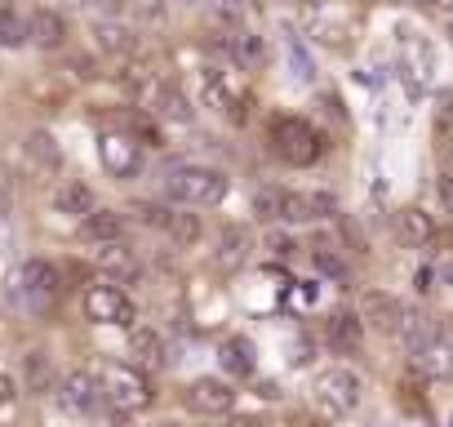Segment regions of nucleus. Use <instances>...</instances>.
Returning <instances> with one entry per match:
<instances>
[{"label":"nucleus","mask_w":453,"mask_h":427,"mask_svg":"<svg viewBox=\"0 0 453 427\" xmlns=\"http://www.w3.org/2000/svg\"><path fill=\"white\" fill-rule=\"evenodd\" d=\"M226 191H232V178L213 165H173L165 174V196L187 205V209H200V205H222Z\"/></svg>","instance_id":"f257e3e1"},{"label":"nucleus","mask_w":453,"mask_h":427,"mask_svg":"<svg viewBox=\"0 0 453 427\" xmlns=\"http://www.w3.org/2000/svg\"><path fill=\"white\" fill-rule=\"evenodd\" d=\"M311 400L325 409V418H347V414L360 409L365 383H360V374L347 369V365H325V369H316V378H311Z\"/></svg>","instance_id":"f03ea898"},{"label":"nucleus","mask_w":453,"mask_h":427,"mask_svg":"<svg viewBox=\"0 0 453 427\" xmlns=\"http://www.w3.org/2000/svg\"><path fill=\"white\" fill-rule=\"evenodd\" d=\"M272 147L285 165H316L325 156V134L303 116H276L272 120Z\"/></svg>","instance_id":"7ed1b4c3"},{"label":"nucleus","mask_w":453,"mask_h":427,"mask_svg":"<svg viewBox=\"0 0 453 427\" xmlns=\"http://www.w3.org/2000/svg\"><path fill=\"white\" fill-rule=\"evenodd\" d=\"M98 387H103V400L120 414H138L151 405V383L138 365H103Z\"/></svg>","instance_id":"20e7f679"},{"label":"nucleus","mask_w":453,"mask_h":427,"mask_svg":"<svg viewBox=\"0 0 453 427\" xmlns=\"http://www.w3.org/2000/svg\"><path fill=\"white\" fill-rule=\"evenodd\" d=\"M200 94L213 112H222L226 120H245L250 107V85L241 81L236 67H204L200 72Z\"/></svg>","instance_id":"39448f33"},{"label":"nucleus","mask_w":453,"mask_h":427,"mask_svg":"<svg viewBox=\"0 0 453 427\" xmlns=\"http://www.w3.org/2000/svg\"><path fill=\"white\" fill-rule=\"evenodd\" d=\"M10 299L23 307V312H45L54 299H58V268L45 263V259H32L14 272L10 281Z\"/></svg>","instance_id":"423d86ee"},{"label":"nucleus","mask_w":453,"mask_h":427,"mask_svg":"<svg viewBox=\"0 0 453 427\" xmlns=\"http://www.w3.org/2000/svg\"><path fill=\"white\" fill-rule=\"evenodd\" d=\"M85 316L94 325H120V330H129L134 316H138V307H134V299L120 285H89L85 290Z\"/></svg>","instance_id":"0eeeda50"},{"label":"nucleus","mask_w":453,"mask_h":427,"mask_svg":"<svg viewBox=\"0 0 453 427\" xmlns=\"http://www.w3.org/2000/svg\"><path fill=\"white\" fill-rule=\"evenodd\" d=\"M334 214H338V196L325 191V187H316V191H285V200H280V223H294V228L325 223V219H334Z\"/></svg>","instance_id":"6e6552de"},{"label":"nucleus","mask_w":453,"mask_h":427,"mask_svg":"<svg viewBox=\"0 0 453 427\" xmlns=\"http://www.w3.org/2000/svg\"><path fill=\"white\" fill-rule=\"evenodd\" d=\"M187 409L204 414V418H222L236 409V387L232 378H218V374H204L187 387Z\"/></svg>","instance_id":"1a4fd4ad"},{"label":"nucleus","mask_w":453,"mask_h":427,"mask_svg":"<svg viewBox=\"0 0 453 427\" xmlns=\"http://www.w3.org/2000/svg\"><path fill=\"white\" fill-rule=\"evenodd\" d=\"M147 107H151L156 120H169V125H191V116H196L191 98L178 85H169V81H151L147 85Z\"/></svg>","instance_id":"9d476101"},{"label":"nucleus","mask_w":453,"mask_h":427,"mask_svg":"<svg viewBox=\"0 0 453 427\" xmlns=\"http://www.w3.org/2000/svg\"><path fill=\"white\" fill-rule=\"evenodd\" d=\"M98 156H103V169L111 178H134L142 169V151L129 134H103L98 138Z\"/></svg>","instance_id":"9b49d317"},{"label":"nucleus","mask_w":453,"mask_h":427,"mask_svg":"<svg viewBox=\"0 0 453 427\" xmlns=\"http://www.w3.org/2000/svg\"><path fill=\"white\" fill-rule=\"evenodd\" d=\"M58 400H63L72 414H94V409L103 405L98 374H89V369H72V374H63V383H58Z\"/></svg>","instance_id":"f8f14e48"},{"label":"nucleus","mask_w":453,"mask_h":427,"mask_svg":"<svg viewBox=\"0 0 453 427\" xmlns=\"http://www.w3.org/2000/svg\"><path fill=\"white\" fill-rule=\"evenodd\" d=\"M94 50L107 54V58H134L138 50V32L120 19H98L94 23Z\"/></svg>","instance_id":"ddd939ff"},{"label":"nucleus","mask_w":453,"mask_h":427,"mask_svg":"<svg viewBox=\"0 0 453 427\" xmlns=\"http://www.w3.org/2000/svg\"><path fill=\"white\" fill-rule=\"evenodd\" d=\"M400 299L395 294H387V290H365L360 294V321L369 325V330H378V334H391L395 330V316H400Z\"/></svg>","instance_id":"4468645a"},{"label":"nucleus","mask_w":453,"mask_h":427,"mask_svg":"<svg viewBox=\"0 0 453 427\" xmlns=\"http://www.w3.org/2000/svg\"><path fill=\"white\" fill-rule=\"evenodd\" d=\"M307 36H316L325 50H351V27L342 14H329V10H311L307 14Z\"/></svg>","instance_id":"2eb2a0df"},{"label":"nucleus","mask_w":453,"mask_h":427,"mask_svg":"<svg viewBox=\"0 0 453 427\" xmlns=\"http://www.w3.org/2000/svg\"><path fill=\"white\" fill-rule=\"evenodd\" d=\"M27 41L36 50H63L67 45V19L58 10H36L27 19Z\"/></svg>","instance_id":"dca6fc26"},{"label":"nucleus","mask_w":453,"mask_h":427,"mask_svg":"<svg viewBox=\"0 0 453 427\" xmlns=\"http://www.w3.org/2000/svg\"><path fill=\"white\" fill-rule=\"evenodd\" d=\"M413 365H418V374H426V378H453V343H449L444 334L426 338V343L413 352Z\"/></svg>","instance_id":"f3484780"},{"label":"nucleus","mask_w":453,"mask_h":427,"mask_svg":"<svg viewBox=\"0 0 453 427\" xmlns=\"http://www.w3.org/2000/svg\"><path fill=\"white\" fill-rule=\"evenodd\" d=\"M81 237L89 245H107V241H120L125 237V214L120 209H89L85 219H81Z\"/></svg>","instance_id":"a211bd4d"},{"label":"nucleus","mask_w":453,"mask_h":427,"mask_svg":"<svg viewBox=\"0 0 453 427\" xmlns=\"http://www.w3.org/2000/svg\"><path fill=\"white\" fill-rule=\"evenodd\" d=\"M391 334H395L409 352H418L426 338H435V334H440V325H435L422 307H400V316H395V330H391Z\"/></svg>","instance_id":"6ab92c4d"},{"label":"nucleus","mask_w":453,"mask_h":427,"mask_svg":"<svg viewBox=\"0 0 453 427\" xmlns=\"http://www.w3.org/2000/svg\"><path fill=\"white\" fill-rule=\"evenodd\" d=\"M226 54H232V63L245 67V72H258V67L267 63V45H263V36L250 32V27H232V36H226Z\"/></svg>","instance_id":"aec40b11"},{"label":"nucleus","mask_w":453,"mask_h":427,"mask_svg":"<svg viewBox=\"0 0 453 427\" xmlns=\"http://www.w3.org/2000/svg\"><path fill=\"white\" fill-rule=\"evenodd\" d=\"M250 254H254L250 232H245V228H226V232L218 237V254H213V263L226 268V272H241V268L250 263Z\"/></svg>","instance_id":"412c9836"},{"label":"nucleus","mask_w":453,"mask_h":427,"mask_svg":"<svg viewBox=\"0 0 453 427\" xmlns=\"http://www.w3.org/2000/svg\"><path fill=\"white\" fill-rule=\"evenodd\" d=\"M94 263H98V272H107V276H116V281H138V259H134V250L129 245H120V241H107V245H98V254H94Z\"/></svg>","instance_id":"4be33fe9"},{"label":"nucleus","mask_w":453,"mask_h":427,"mask_svg":"<svg viewBox=\"0 0 453 427\" xmlns=\"http://www.w3.org/2000/svg\"><path fill=\"white\" fill-rule=\"evenodd\" d=\"M218 365H222V378H250L258 369L254 361V343L250 338H226L218 347Z\"/></svg>","instance_id":"5701e85b"},{"label":"nucleus","mask_w":453,"mask_h":427,"mask_svg":"<svg viewBox=\"0 0 453 427\" xmlns=\"http://www.w3.org/2000/svg\"><path fill=\"white\" fill-rule=\"evenodd\" d=\"M23 151H27V160H32L36 169H45V174H58V169H63V147H58V138H54L50 129H32L27 143H23Z\"/></svg>","instance_id":"b1692460"},{"label":"nucleus","mask_w":453,"mask_h":427,"mask_svg":"<svg viewBox=\"0 0 453 427\" xmlns=\"http://www.w3.org/2000/svg\"><path fill=\"white\" fill-rule=\"evenodd\" d=\"M395 237L404 241V245H431V237H435V219L426 209H400L395 214Z\"/></svg>","instance_id":"393cba45"},{"label":"nucleus","mask_w":453,"mask_h":427,"mask_svg":"<svg viewBox=\"0 0 453 427\" xmlns=\"http://www.w3.org/2000/svg\"><path fill=\"white\" fill-rule=\"evenodd\" d=\"M129 352L138 365H165V338L156 325H129Z\"/></svg>","instance_id":"a878e982"},{"label":"nucleus","mask_w":453,"mask_h":427,"mask_svg":"<svg viewBox=\"0 0 453 427\" xmlns=\"http://www.w3.org/2000/svg\"><path fill=\"white\" fill-rule=\"evenodd\" d=\"M325 338H329V347H334V352H356V347H360V338H365V321H360V316H351V312H338V316H329Z\"/></svg>","instance_id":"bb28decb"},{"label":"nucleus","mask_w":453,"mask_h":427,"mask_svg":"<svg viewBox=\"0 0 453 427\" xmlns=\"http://www.w3.org/2000/svg\"><path fill=\"white\" fill-rule=\"evenodd\" d=\"M54 209H58V214H67V219H85V214L94 209V191H89L85 182L67 178V182H58V187H54Z\"/></svg>","instance_id":"cd10ccee"},{"label":"nucleus","mask_w":453,"mask_h":427,"mask_svg":"<svg viewBox=\"0 0 453 427\" xmlns=\"http://www.w3.org/2000/svg\"><path fill=\"white\" fill-rule=\"evenodd\" d=\"M160 232L173 241V245H196L200 241V219L187 209V205H178V209H165V223H160Z\"/></svg>","instance_id":"c85d7f7f"},{"label":"nucleus","mask_w":453,"mask_h":427,"mask_svg":"<svg viewBox=\"0 0 453 427\" xmlns=\"http://www.w3.org/2000/svg\"><path fill=\"white\" fill-rule=\"evenodd\" d=\"M285 63H289V81H298V85H311L316 81V67H311V54L303 50V41L289 32L285 36Z\"/></svg>","instance_id":"c756f323"},{"label":"nucleus","mask_w":453,"mask_h":427,"mask_svg":"<svg viewBox=\"0 0 453 427\" xmlns=\"http://www.w3.org/2000/svg\"><path fill=\"white\" fill-rule=\"evenodd\" d=\"M311 263H316V272L320 276H329V281H351V268H347V259L338 254V245H316L311 250Z\"/></svg>","instance_id":"7c9ffc66"},{"label":"nucleus","mask_w":453,"mask_h":427,"mask_svg":"<svg viewBox=\"0 0 453 427\" xmlns=\"http://www.w3.org/2000/svg\"><path fill=\"white\" fill-rule=\"evenodd\" d=\"M27 45V19L14 10H0V50H23Z\"/></svg>","instance_id":"2f4dec72"},{"label":"nucleus","mask_w":453,"mask_h":427,"mask_svg":"<svg viewBox=\"0 0 453 427\" xmlns=\"http://www.w3.org/2000/svg\"><path fill=\"white\" fill-rule=\"evenodd\" d=\"M280 200H285L280 187H258L254 191V219L258 223H280Z\"/></svg>","instance_id":"473e14b6"},{"label":"nucleus","mask_w":453,"mask_h":427,"mask_svg":"<svg viewBox=\"0 0 453 427\" xmlns=\"http://www.w3.org/2000/svg\"><path fill=\"white\" fill-rule=\"evenodd\" d=\"M245 14H250V0H213V19L222 27H241Z\"/></svg>","instance_id":"72a5a7b5"},{"label":"nucleus","mask_w":453,"mask_h":427,"mask_svg":"<svg viewBox=\"0 0 453 427\" xmlns=\"http://www.w3.org/2000/svg\"><path fill=\"white\" fill-rule=\"evenodd\" d=\"M120 81H125V89L147 94V85H151V67H147V63H125V67H120Z\"/></svg>","instance_id":"f704fd0d"},{"label":"nucleus","mask_w":453,"mask_h":427,"mask_svg":"<svg viewBox=\"0 0 453 427\" xmlns=\"http://www.w3.org/2000/svg\"><path fill=\"white\" fill-rule=\"evenodd\" d=\"M435 200H440V214L453 223V165L440 169V178H435Z\"/></svg>","instance_id":"c9c22d12"},{"label":"nucleus","mask_w":453,"mask_h":427,"mask_svg":"<svg viewBox=\"0 0 453 427\" xmlns=\"http://www.w3.org/2000/svg\"><path fill=\"white\" fill-rule=\"evenodd\" d=\"M27 378H32V387H50V365H45V352H32V356H27Z\"/></svg>","instance_id":"e433bc0d"},{"label":"nucleus","mask_w":453,"mask_h":427,"mask_svg":"<svg viewBox=\"0 0 453 427\" xmlns=\"http://www.w3.org/2000/svg\"><path fill=\"white\" fill-rule=\"evenodd\" d=\"M280 427H329V418H320V414H311V409H289Z\"/></svg>","instance_id":"4c0bfd02"},{"label":"nucleus","mask_w":453,"mask_h":427,"mask_svg":"<svg viewBox=\"0 0 453 427\" xmlns=\"http://www.w3.org/2000/svg\"><path fill=\"white\" fill-rule=\"evenodd\" d=\"M58 5H67V10H107V14H116L120 0H58Z\"/></svg>","instance_id":"58836bf2"},{"label":"nucleus","mask_w":453,"mask_h":427,"mask_svg":"<svg viewBox=\"0 0 453 427\" xmlns=\"http://www.w3.org/2000/svg\"><path fill=\"white\" fill-rule=\"evenodd\" d=\"M14 396H19L14 378H10V374H0V409H10V405H14Z\"/></svg>","instance_id":"ea45409f"},{"label":"nucleus","mask_w":453,"mask_h":427,"mask_svg":"<svg viewBox=\"0 0 453 427\" xmlns=\"http://www.w3.org/2000/svg\"><path fill=\"white\" fill-rule=\"evenodd\" d=\"M267 245H272V254H276V259H289V254H294V241H289V237H280V232H276Z\"/></svg>","instance_id":"a19ab883"},{"label":"nucleus","mask_w":453,"mask_h":427,"mask_svg":"<svg viewBox=\"0 0 453 427\" xmlns=\"http://www.w3.org/2000/svg\"><path fill=\"white\" fill-rule=\"evenodd\" d=\"M222 418H226V414H222ZM218 427H267V423H258V418L241 414V418H226V423H218Z\"/></svg>","instance_id":"79ce46f5"},{"label":"nucleus","mask_w":453,"mask_h":427,"mask_svg":"<svg viewBox=\"0 0 453 427\" xmlns=\"http://www.w3.org/2000/svg\"><path fill=\"white\" fill-rule=\"evenodd\" d=\"M98 427H134V423H129V414H120V409H111V414H107V418H103Z\"/></svg>","instance_id":"37998d69"},{"label":"nucleus","mask_w":453,"mask_h":427,"mask_svg":"<svg viewBox=\"0 0 453 427\" xmlns=\"http://www.w3.org/2000/svg\"><path fill=\"white\" fill-rule=\"evenodd\" d=\"M289 352H294V356H289L294 365H307V361H311V347H307V343H294Z\"/></svg>","instance_id":"c03bdc74"},{"label":"nucleus","mask_w":453,"mask_h":427,"mask_svg":"<svg viewBox=\"0 0 453 427\" xmlns=\"http://www.w3.org/2000/svg\"><path fill=\"white\" fill-rule=\"evenodd\" d=\"M426 10H440V14H453V0H426Z\"/></svg>","instance_id":"a18cd8bd"},{"label":"nucleus","mask_w":453,"mask_h":427,"mask_svg":"<svg viewBox=\"0 0 453 427\" xmlns=\"http://www.w3.org/2000/svg\"><path fill=\"white\" fill-rule=\"evenodd\" d=\"M5 250H10V228L0 223V259H5Z\"/></svg>","instance_id":"49530a36"},{"label":"nucleus","mask_w":453,"mask_h":427,"mask_svg":"<svg viewBox=\"0 0 453 427\" xmlns=\"http://www.w3.org/2000/svg\"><path fill=\"white\" fill-rule=\"evenodd\" d=\"M440 276H444V281H449V285H453V259H449V263H444V268H440Z\"/></svg>","instance_id":"de8ad7c7"},{"label":"nucleus","mask_w":453,"mask_h":427,"mask_svg":"<svg viewBox=\"0 0 453 427\" xmlns=\"http://www.w3.org/2000/svg\"><path fill=\"white\" fill-rule=\"evenodd\" d=\"M444 32H449V41H453V14H444Z\"/></svg>","instance_id":"09e8293b"},{"label":"nucleus","mask_w":453,"mask_h":427,"mask_svg":"<svg viewBox=\"0 0 453 427\" xmlns=\"http://www.w3.org/2000/svg\"><path fill=\"white\" fill-rule=\"evenodd\" d=\"M418 5H426V0H418Z\"/></svg>","instance_id":"8fccbe9b"}]
</instances>
